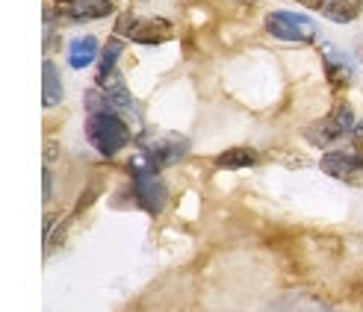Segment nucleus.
Masks as SVG:
<instances>
[{
	"instance_id": "nucleus-1",
	"label": "nucleus",
	"mask_w": 363,
	"mask_h": 312,
	"mask_svg": "<svg viewBox=\"0 0 363 312\" xmlns=\"http://www.w3.org/2000/svg\"><path fill=\"white\" fill-rule=\"evenodd\" d=\"M86 139L101 156H116L118 151H124L130 144V127L121 121L116 106L95 109L86 118Z\"/></svg>"
},
{
	"instance_id": "nucleus-2",
	"label": "nucleus",
	"mask_w": 363,
	"mask_h": 312,
	"mask_svg": "<svg viewBox=\"0 0 363 312\" xmlns=\"http://www.w3.org/2000/svg\"><path fill=\"white\" fill-rule=\"evenodd\" d=\"M130 174H133V195H136V204L151 212V215H160L169 204V189L166 183L157 177V171L151 168V162L145 156H136L130 159Z\"/></svg>"
},
{
	"instance_id": "nucleus-3",
	"label": "nucleus",
	"mask_w": 363,
	"mask_h": 312,
	"mask_svg": "<svg viewBox=\"0 0 363 312\" xmlns=\"http://www.w3.org/2000/svg\"><path fill=\"white\" fill-rule=\"evenodd\" d=\"M116 33L130 39L136 45H148V47H157V45H166L174 39V27L166 18H139V15H121L118 24H116Z\"/></svg>"
},
{
	"instance_id": "nucleus-4",
	"label": "nucleus",
	"mask_w": 363,
	"mask_h": 312,
	"mask_svg": "<svg viewBox=\"0 0 363 312\" xmlns=\"http://www.w3.org/2000/svg\"><path fill=\"white\" fill-rule=\"evenodd\" d=\"M354 127H357V118L352 112V106L349 103H337L331 115H322L319 121H313L311 127H307L304 139L311 144H316V148H328V144L340 141L342 136L354 133Z\"/></svg>"
},
{
	"instance_id": "nucleus-5",
	"label": "nucleus",
	"mask_w": 363,
	"mask_h": 312,
	"mask_svg": "<svg viewBox=\"0 0 363 312\" xmlns=\"http://www.w3.org/2000/svg\"><path fill=\"white\" fill-rule=\"evenodd\" d=\"M266 33L275 35L281 42H293V45H311L316 39V21L298 12H269L266 15Z\"/></svg>"
},
{
	"instance_id": "nucleus-6",
	"label": "nucleus",
	"mask_w": 363,
	"mask_h": 312,
	"mask_svg": "<svg viewBox=\"0 0 363 312\" xmlns=\"http://www.w3.org/2000/svg\"><path fill=\"white\" fill-rule=\"evenodd\" d=\"M319 168L325 174H331L340 183H349V186H357L363 183V151L349 148V151H331L325 154Z\"/></svg>"
},
{
	"instance_id": "nucleus-7",
	"label": "nucleus",
	"mask_w": 363,
	"mask_h": 312,
	"mask_svg": "<svg viewBox=\"0 0 363 312\" xmlns=\"http://www.w3.org/2000/svg\"><path fill=\"white\" fill-rule=\"evenodd\" d=\"M186 151H189V139L186 136H160L154 141L142 144V156L151 162L154 171L166 168V165H174Z\"/></svg>"
},
{
	"instance_id": "nucleus-8",
	"label": "nucleus",
	"mask_w": 363,
	"mask_h": 312,
	"mask_svg": "<svg viewBox=\"0 0 363 312\" xmlns=\"http://www.w3.org/2000/svg\"><path fill=\"white\" fill-rule=\"evenodd\" d=\"M113 0H53V12L65 21H98V18L113 15Z\"/></svg>"
},
{
	"instance_id": "nucleus-9",
	"label": "nucleus",
	"mask_w": 363,
	"mask_h": 312,
	"mask_svg": "<svg viewBox=\"0 0 363 312\" xmlns=\"http://www.w3.org/2000/svg\"><path fill=\"white\" fill-rule=\"evenodd\" d=\"M298 4L325 15L328 21H337V24L354 21V18L360 15V9H363V0H298Z\"/></svg>"
},
{
	"instance_id": "nucleus-10",
	"label": "nucleus",
	"mask_w": 363,
	"mask_h": 312,
	"mask_svg": "<svg viewBox=\"0 0 363 312\" xmlns=\"http://www.w3.org/2000/svg\"><path fill=\"white\" fill-rule=\"evenodd\" d=\"M322 57H325V74H328V83L331 86H349L352 77H354V68L349 62V57L342 50L331 47V45H325L322 47Z\"/></svg>"
},
{
	"instance_id": "nucleus-11",
	"label": "nucleus",
	"mask_w": 363,
	"mask_h": 312,
	"mask_svg": "<svg viewBox=\"0 0 363 312\" xmlns=\"http://www.w3.org/2000/svg\"><path fill=\"white\" fill-rule=\"evenodd\" d=\"M98 88L104 91L106 98H110V103H113L116 109H130V106H133V98H130V91H127L124 77L118 74V68L110 71V74L98 77Z\"/></svg>"
},
{
	"instance_id": "nucleus-12",
	"label": "nucleus",
	"mask_w": 363,
	"mask_h": 312,
	"mask_svg": "<svg viewBox=\"0 0 363 312\" xmlns=\"http://www.w3.org/2000/svg\"><path fill=\"white\" fill-rule=\"evenodd\" d=\"M269 312H331V309L311 295H284L281 301L269 306Z\"/></svg>"
},
{
	"instance_id": "nucleus-13",
	"label": "nucleus",
	"mask_w": 363,
	"mask_h": 312,
	"mask_svg": "<svg viewBox=\"0 0 363 312\" xmlns=\"http://www.w3.org/2000/svg\"><path fill=\"white\" fill-rule=\"evenodd\" d=\"M62 77H60V71L57 65H53L50 59L42 65V103L45 106H57L62 100Z\"/></svg>"
},
{
	"instance_id": "nucleus-14",
	"label": "nucleus",
	"mask_w": 363,
	"mask_h": 312,
	"mask_svg": "<svg viewBox=\"0 0 363 312\" xmlns=\"http://www.w3.org/2000/svg\"><path fill=\"white\" fill-rule=\"evenodd\" d=\"M95 59H98V39H95V35H86V39L71 42V47H68L71 68H89Z\"/></svg>"
},
{
	"instance_id": "nucleus-15",
	"label": "nucleus",
	"mask_w": 363,
	"mask_h": 312,
	"mask_svg": "<svg viewBox=\"0 0 363 312\" xmlns=\"http://www.w3.org/2000/svg\"><path fill=\"white\" fill-rule=\"evenodd\" d=\"M216 165L219 168H251V165H257V151H251V148H230L225 154L216 156Z\"/></svg>"
},
{
	"instance_id": "nucleus-16",
	"label": "nucleus",
	"mask_w": 363,
	"mask_h": 312,
	"mask_svg": "<svg viewBox=\"0 0 363 312\" xmlns=\"http://www.w3.org/2000/svg\"><path fill=\"white\" fill-rule=\"evenodd\" d=\"M121 50H124L121 39H110V42H106L104 57H101V71H98V77H104V74H110V71H116V62H118V57H121Z\"/></svg>"
},
{
	"instance_id": "nucleus-17",
	"label": "nucleus",
	"mask_w": 363,
	"mask_h": 312,
	"mask_svg": "<svg viewBox=\"0 0 363 312\" xmlns=\"http://www.w3.org/2000/svg\"><path fill=\"white\" fill-rule=\"evenodd\" d=\"M50 197V171H45V200Z\"/></svg>"
},
{
	"instance_id": "nucleus-18",
	"label": "nucleus",
	"mask_w": 363,
	"mask_h": 312,
	"mask_svg": "<svg viewBox=\"0 0 363 312\" xmlns=\"http://www.w3.org/2000/svg\"><path fill=\"white\" fill-rule=\"evenodd\" d=\"M357 53H360V59H363V39H360V45H357Z\"/></svg>"
}]
</instances>
